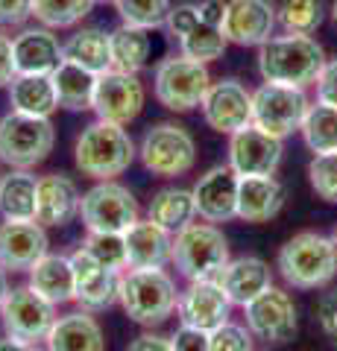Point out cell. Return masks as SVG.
Returning a JSON list of instances; mask_svg holds the SVG:
<instances>
[{"label":"cell","instance_id":"32","mask_svg":"<svg viewBox=\"0 0 337 351\" xmlns=\"http://www.w3.org/2000/svg\"><path fill=\"white\" fill-rule=\"evenodd\" d=\"M147 217L165 226L167 232H182L197 219V202H194V191L188 188H161L153 193L147 205Z\"/></svg>","mask_w":337,"mask_h":351},{"label":"cell","instance_id":"41","mask_svg":"<svg viewBox=\"0 0 337 351\" xmlns=\"http://www.w3.org/2000/svg\"><path fill=\"white\" fill-rule=\"evenodd\" d=\"M211 337V351H253V331L246 328V322H226L217 331L209 334Z\"/></svg>","mask_w":337,"mask_h":351},{"label":"cell","instance_id":"12","mask_svg":"<svg viewBox=\"0 0 337 351\" xmlns=\"http://www.w3.org/2000/svg\"><path fill=\"white\" fill-rule=\"evenodd\" d=\"M144 103H147V88L138 80V73L112 68L97 76V91H94V106H91L97 120L129 126L144 112Z\"/></svg>","mask_w":337,"mask_h":351},{"label":"cell","instance_id":"14","mask_svg":"<svg viewBox=\"0 0 337 351\" xmlns=\"http://www.w3.org/2000/svg\"><path fill=\"white\" fill-rule=\"evenodd\" d=\"M279 15L273 0H226L223 36L237 47H261L276 36Z\"/></svg>","mask_w":337,"mask_h":351},{"label":"cell","instance_id":"6","mask_svg":"<svg viewBox=\"0 0 337 351\" xmlns=\"http://www.w3.org/2000/svg\"><path fill=\"white\" fill-rule=\"evenodd\" d=\"M211 73H209V64L202 62H194L188 56H167L156 64V73H153V94L159 106H165L167 112H194L200 108L205 94L211 88Z\"/></svg>","mask_w":337,"mask_h":351},{"label":"cell","instance_id":"50","mask_svg":"<svg viewBox=\"0 0 337 351\" xmlns=\"http://www.w3.org/2000/svg\"><path fill=\"white\" fill-rule=\"evenodd\" d=\"M6 293H9V281H6V269L0 267V304H3L6 299Z\"/></svg>","mask_w":337,"mask_h":351},{"label":"cell","instance_id":"19","mask_svg":"<svg viewBox=\"0 0 337 351\" xmlns=\"http://www.w3.org/2000/svg\"><path fill=\"white\" fill-rule=\"evenodd\" d=\"M237 176L229 164H217V167L205 170L197 184H194V202H197V217L205 223H229L237 217Z\"/></svg>","mask_w":337,"mask_h":351},{"label":"cell","instance_id":"35","mask_svg":"<svg viewBox=\"0 0 337 351\" xmlns=\"http://www.w3.org/2000/svg\"><path fill=\"white\" fill-rule=\"evenodd\" d=\"M226 47H229V41H226V36H223V27L205 24V21H200L197 27H191L179 38L182 56H188L194 62H202V64H211L217 59H223Z\"/></svg>","mask_w":337,"mask_h":351},{"label":"cell","instance_id":"11","mask_svg":"<svg viewBox=\"0 0 337 351\" xmlns=\"http://www.w3.org/2000/svg\"><path fill=\"white\" fill-rule=\"evenodd\" d=\"M53 322H56V304L47 302L30 284L12 287L0 304V325L6 337L24 339V343H41L47 339Z\"/></svg>","mask_w":337,"mask_h":351},{"label":"cell","instance_id":"17","mask_svg":"<svg viewBox=\"0 0 337 351\" xmlns=\"http://www.w3.org/2000/svg\"><path fill=\"white\" fill-rule=\"evenodd\" d=\"M232 302L214 278L209 281H188V287L179 293V322L200 328V331H217L220 325L232 319Z\"/></svg>","mask_w":337,"mask_h":351},{"label":"cell","instance_id":"27","mask_svg":"<svg viewBox=\"0 0 337 351\" xmlns=\"http://www.w3.org/2000/svg\"><path fill=\"white\" fill-rule=\"evenodd\" d=\"M30 287L38 290L53 304H68L77 295V281H73V263L71 255H53L47 252L41 261L30 269Z\"/></svg>","mask_w":337,"mask_h":351},{"label":"cell","instance_id":"28","mask_svg":"<svg viewBox=\"0 0 337 351\" xmlns=\"http://www.w3.org/2000/svg\"><path fill=\"white\" fill-rule=\"evenodd\" d=\"M62 53H65V62H73L100 76L106 71H112V32H106L100 27H80L62 44Z\"/></svg>","mask_w":337,"mask_h":351},{"label":"cell","instance_id":"42","mask_svg":"<svg viewBox=\"0 0 337 351\" xmlns=\"http://www.w3.org/2000/svg\"><path fill=\"white\" fill-rule=\"evenodd\" d=\"M200 21H202V15H200V3H194V0H185V3L170 6L167 21H165V29L179 41L185 32H188L191 27H197Z\"/></svg>","mask_w":337,"mask_h":351},{"label":"cell","instance_id":"37","mask_svg":"<svg viewBox=\"0 0 337 351\" xmlns=\"http://www.w3.org/2000/svg\"><path fill=\"white\" fill-rule=\"evenodd\" d=\"M279 27L297 36H314L325 21V3L323 0H281L276 6Z\"/></svg>","mask_w":337,"mask_h":351},{"label":"cell","instance_id":"7","mask_svg":"<svg viewBox=\"0 0 337 351\" xmlns=\"http://www.w3.org/2000/svg\"><path fill=\"white\" fill-rule=\"evenodd\" d=\"M56 144V129L50 117H32L9 112L0 117V161L15 170H32L47 161Z\"/></svg>","mask_w":337,"mask_h":351},{"label":"cell","instance_id":"43","mask_svg":"<svg viewBox=\"0 0 337 351\" xmlns=\"http://www.w3.org/2000/svg\"><path fill=\"white\" fill-rule=\"evenodd\" d=\"M173 351H211V337L209 331H200V328L191 325H179L170 337Z\"/></svg>","mask_w":337,"mask_h":351},{"label":"cell","instance_id":"16","mask_svg":"<svg viewBox=\"0 0 337 351\" xmlns=\"http://www.w3.org/2000/svg\"><path fill=\"white\" fill-rule=\"evenodd\" d=\"M71 263H73V281H77L73 302H77L82 311L97 313L117 302V295H121V272L103 267V263L82 246L71 255Z\"/></svg>","mask_w":337,"mask_h":351},{"label":"cell","instance_id":"40","mask_svg":"<svg viewBox=\"0 0 337 351\" xmlns=\"http://www.w3.org/2000/svg\"><path fill=\"white\" fill-rule=\"evenodd\" d=\"M308 182L320 199L337 205V152H323V156L311 158Z\"/></svg>","mask_w":337,"mask_h":351},{"label":"cell","instance_id":"9","mask_svg":"<svg viewBox=\"0 0 337 351\" xmlns=\"http://www.w3.org/2000/svg\"><path fill=\"white\" fill-rule=\"evenodd\" d=\"M308 108H311V100L305 88L264 82L253 91V126L285 141L293 132L302 129Z\"/></svg>","mask_w":337,"mask_h":351},{"label":"cell","instance_id":"31","mask_svg":"<svg viewBox=\"0 0 337 351\" xmlns=\"http://www.w3.org/2000/svg\"><path fill=\"white\" fill-rule=\"evenodd\" d=\"M50 76H53V85H56L59 108H68V112H89L94 106L97 73L62 59V64Z\"/></svg>","mask_w":337,"mask_h":351},{"label":"cell","instance_id":"33","mask_svg":"<svg viewBox=\"0 0 337 351\" xmlns=\"http://www.w3.org/2000/svg\"><path fill=\"white\" fill-rule=\"evenodd\" d=\"M150 50H153L150 29L129 27V24H121L117 29H112V68L115 71L141 73L150 62Z\"/></svg>","mask_w":337,"mask_h":351},{"label":"cell","instance_id":"10","mask_svg":"<svg viewBox=\"0 0 337 351\" xmlns=\"http://www.w3.org/2000/svg\"><path fill=\"white\" fill-rule=\"evenodd\" d=\"M80 217L89 232H108V234H126L138 219H141V208L135 193L126 184L106 179L97 182L94 188L82 193V205H80Z\"/></svg>","mask_w":337,"mask_h":351},{"label":"cell","instance_id":"36","mask_svg":"<svg viewBox=\"0 0 337 351\" xmlns=\"http://www.w3.org/2000/svg\"><path fill=\"white\" fill-rule=\"evenodd\" d=\"M94 9V0H32V18L47 29H71L82 24Z\"/></svg>","mask_w":337,"mask_h":351},{"label":"cell","instance_id":"22","mask_svg":"<svg viewBox=\"0 0 337 351\" xmlns=\"http://www.w3.org/2000/svg\"><path fill=\"white\" fill-rule=\"evenodd\" d=\"M214 281L223 287L232 304L246 307L264 290L273 287V269H270L267 261H261L255 255H244V258H232Z\"/></svg>","mask_w":337,"mask_h":351},{"label":"cell","instance_id":"34","mask_svg":"<svg viewBox=\"0 0 337 351\" xmlns=\"http://www.w3.org/2000/svg\"><path fill=\"white\" fill-rule=\"evenodd\" d=\"M302 141L314 156L337 152V108L325 103H311L305 123H302Z\"/></svg>","mask_w":337,"mask_h":351},{"label":"cell","instance_id":"13","mask_svg":"<svg viewBox=\"0 0 337 351\" xmlns=\"http://www.w3.org/2000/svg\"><path fill=\"white\" fill-rule=\"evenodd\" d=\"M244 316H246V328L253 331V337L264 339V343H273V346L290 343L299 331V316H297L293 295L279 287H270L255 302H249L244 307Z\"/></svg>","mask_w":337,"mask_h":351},{"label":"cell","instance_id":"25","mask_svg":"<svg viewBox=\"0 0 337 351\" xmlns=\"http://www.w3.org/2000/svg\"><path fill=\"white\" fill-rule=\"evenodd\" d=\"M285 205V184L276 176H241L237 184V219L270 223Z\"/></svg>","mask_w":337,"mask_h":351},{"label":"cell","instance_id":"51","mask_svg":"<svg viewBox=\"0 0 337 351\" xmlns=\"http://www.w3.org/2000/svg\"><path fill=\"white\" fill-rule=\"evenodd\" d=\"M329 237H332V246H334V255H337V226H334V232Z\"/></svg>","mask_w":337,"mask_h":351},{"label":"cell","instance_id":"46","mask_svg":"<svg viewBox=\"0 0 337 351\" xmlns=\"http://www.w3.org/2000/svg\"><path fill=\"white\" fill-rule=\"evenodd\" d=\"M32 18V0H0V29L24 27Z\"/></svg>","mask_w":337,"mask_h":351},{"label":"cell","instance_id":"20","mask_svg":"<svg viewBox=\"0 0 337 351\" xmlns=\"http://www.w3.org/2000/svg\"><path fill=\"white\" fill-rule=\"evenodd\" d=\"M50 252L47 228L27 219V223H9L0 226V267L6 272H30L32 263L41 261Z\"/></svg>","mask_w":337,"mask_h":351},{"label":"cell","instance_id":"45","mask_svg":"<svg viewBox=\"0 0 337 351\" xmlns=\"http://www.w3.org/2000/svg\"><path fill=\"white\" fill-rule=\"evenodd\" d=\"M317 322L323 328V334L337 346V290H329L320 295L317 302Z\"/></svg>","mask_w":337,"mask_h":351},{"label":"cell","instance_id":"1","mask_svg":"<svg viewBox=\"0 0 337 351\" xmlns=\"http://www.w3.org/2000/svg\"><path fill=\"white\" fill-rule=\"evenodd\" d=\"M325 64V50L314 36H273L258 47V73L264 82L311 88Z\"/></svg>","mask_w":337,"mask_h":351},{"label":"cell","instance_id":"26","mask_svg":"<svg viewBox=\"0 0 337 351\" xmlns=\"http://www.w3.org/2000/svg\"><path fill=\"white\" fill-rule=\"evenodd\" d=\"M47 351H106V334L89 311L56 316L45 339Z\"/></svg>","mask_w":337,"mask_h":351},{"label":"cell","instance_id":"48","mask_svg":"<svg viewBox=\"0 0 337 351\" xmlns=\"http://www.w3.org/2000/svg\"><path fill=\"white\" fill-rule=\"evenodd\" d=\"M126 351H173L170 337L161 334H138L132 343L126 346Z\"/></svg>","mask_w":337,"mask_h":351},{"label":"cell","instance_id":"49","mask_svg":"<svg viewBox=\"0 0 337 351\" xmlns=\"http://www.w3.org/2000/svg\"><path fill=\"white\" fill-rule=\"evenodd\" d=\"M0 351H45V348L38 343H24V339L6 337V339H0Z\"/></svg>","mask_w":337,"mask_h":351},{"label":"cell","instance_id":"8","mask_svg":"<svg viewBox=\"0 0 337 351\" xmlns=\"http://www.w3.org/2000/svg\"><path fill=\"white\" fill-rule=\"evenodd\" d=\"M138 158L147 173L159 179H176L191 173L197 164V141L179 123H156L141 138Z\"/></svg>","mask_w":337,"mask_h":351},{"label":"cell","instance_id":"3","mask_svg":"<svg viewBox=\"0 0 337 351\" xmlns=\"http://www.w3.org/2000/svg\"><path fill=\"white\" fill-rule=\"evenodd\" d=\"M129 322L156 328L176 313L179 290L167 269H126L121 276V295Z\"/></svg>","mask_w":337,"mask_h":351},{"label":"cell","instance_id":"23","mask_svg":"<svg viewBox=\"0 0 337 351\" xmlns=\"http://www.w3.org/2000/svg\"><path fill=\"white\" fill-rule=\"evenodd\" d=\"M12 50L18 73L50 76L65 59L56 32L47 27H21L18 36H12Z\"/></svg>","mask_w":337,"mask_h":351},{"label":"cell","instance_id":"15","mask_svg":"<svg viewBox=\"0 0 337 351\" xmlns=\"http://www.w3.org/2000/svg\"><path fill=\"white\" fill-rule=\"evenodd\" d=\"M200 108L205 123L220 135H235V132L253 126V91H246V85L237 80L211 82Z\"/></svg>","mask_w":337,"mask_h":351},{"label":"cell","instance_id":"44","mask_svg":"<svg viewBox=\"0 0 337 351\" xmlns=\"http://www.w3.org/2000/svg\"><path fill=\"white\" fill-rule=\"evenodd\" d=\"M314 88H317V103H325V106L337 108V56L325 59L317 82H314Z\"/></svg>","mask_w":337,"mask_h":351},{"label":"cell","instance_id":"2","mask_svg":"<svg viewBox=\"0 0 337 351\" xmlns=\"http://www.w3.org/2000/svg\"><path fill=\"white\" fill-rule=\"evenodd\" d=\"M138 156L135 141L126 126L108 123V120H94L77 135L73 144V164L82 176L94 182H106L126 173Z\"/></svg>","mask_w":337,"mask_h":351},{"label":"cell","instance_id":"52","mask_svg":"<svg viewBox=\"0 0 337 351\" xmlns=\"http://www.w3.org/2000/svg\"><path fill=\"white\" fill-rule=\"evenodd\" d=\"M332 21H334V27H337V0H334V6H332Z\"/></svg>","mask_w":337,"mask_h":351},{"label":"cell","instance_id":"38","mask_svg":"<svg viewBox=\"0 0 337 351\" xmlns=\"http://www.w3.org/2000/svg\"><path fill=\"white\" fill-rule=\"evenodd\" d=\"M115 9L121 15V24L141 27V29H159L167 21L170 0H115Z\"/></svg>","mask_w":337,"mask_h":351},{"label":"cell","instance_id":"39","mask_svg":"<svg viewBox=\"0 0 337 351\" xmlns=\"http://www.w3.org/2000/svg\"><path fill=\"white\" fill-rule=\"evenodd\" d=\"M82 249H89L91 255L103 263V267L124 272L129 269V258H126V240L124 234H108V232H89Z\"/></svg>","mask_w":337,"mask_h":351},{"label":"cell","instance_id":"24","mask_svg":"<svg viewBox=\"0 0 337 351\" xmlns=\"http://www.w3.org/2000/svg\"><path fill=\"white\" fill-rule=\"evenodd\" d=\"M129 269H165L173 261V232L156 219H138L124 234Z\"/></svg>","mask_w":337,"mask_h":351},{"label":"cell","instance_id":"30","mask_svg":"<svg viewBox=\"0 0 337 351\" xmlns=\"http://www.w3.org/2000/svg\"><path fill=\"white\" fill-rule=\"evenodd\" d=\"M36 191L38 176L32 170H15L0 176V217L9 223H27L36 219Z\"/></svg>","mask_w":337,"mask_h":351},{"label":"cell","instance_id":"5","mask_svg":"<svg viewBox=\"0 0 337 351\" xmlns=\"http://www.w3.org/2000/svg\"><path fill=\"white\" fill-rule=\"evenodd\" d=\"M229 240L214 223H191L173 234V267L188 281L217 278L229 263Z\"/></svg>","mask_w":337,"mask_h":351},{"label":"cell","instance_id":"29","mask_svg":"<svg viewBox=\"0 0 337 351\" xmlns=\"http://www.w3.org/2000/svg\"><path fill=\"white\" fill-rule=\"evenodd\" d=\"M9 106H12V112H21V114L50 117L59 108L53 76L18 73L15 80L9 82Z\"/></svg>","mask_w":337,"mask_h":351},{"label":"cell","instance_id":"4","mask_svg":"<svg viewBox=\"0 0 337 351\" xmlns=\"http://www.w3.org/2000/svg\"><path fill=\"white\" fill-rule=\"evenodd\" d=\"M279 276L293 290H317L337 276V255L332 237L320 232H299L279 249Z\"/></svg>","mask_w":337,"mask_h":351},{"label":"cell","instance_id":"47","mask_svg":"<svg viewBox=\"0 0 337 351\" xmlns=\"http://www.w3.org/2000/svg\"><path fill=\"white\" fill-rule=\"evenodd\" d=\"M18 76L15 71V50H12V36H6L3 29H0V88H9Z\"/></svg>","mask_w":337,"mask_h":351},{"label":"cell","instance_id":"18","mask_svg":"<svg viewBox=\"0 0 337 351\" xmlns=\"http://www.w3.org/2000/svg\"><path fill=\"white\" fill-rule=\"evenodd\" d=\"M281 156L285 144L258 126H246L229 135V167L237 176H276Z\"/></svg>","mask_w":337,"mask_h":351},{"label":"cell","instance_id":"21","mask_svg":"<svg viewBox=\"0 0 337 351\" xmlns=\"http://www.w3.org/2000/svg\"><path fill=\"white\" fill-rule=\"evenodd\" d=\"M82 193L77 182L65 173H47L38 176L36 191V223L45 228H62L80 217Z\"/></svg>","mask_w":337,"mask_h":351},{"label":"cell","instance_id":"53","mask_svg":"<svg viewBox=\"0 0 337 351\" xmlns=\"http://www.w3.org/2000/svg\"><path fill=\"white\" fill-rule=\"evenodd\" d=\"M94 3H115V0H94Z\"/></svg>","mask_w":337,"mask_h":351}]
</instances>
